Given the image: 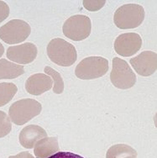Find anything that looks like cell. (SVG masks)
<instances>
[{"mask_svg":"<svg viewBox=\"0 0 157 158\" xmlns=\"http://www.w3.org/2000/svg\"><path fill=\"white\" fill-rule=\"evenodd\" d=\"M52 85L53 81L51 77L43 73H36L27 79L25 89L30 94L38 96L50 90Z\"/></svg>","mask_w":157,"mask_h":158,"instance_id":"8fae6325","label":"cell"},{"mask_svg":"<svg viewBox=\"0 0 157 158\" xmlns=\"http://www.w3.org/2000/svg\"><path fill=\"white\" fill-rule=\"evenodd\" d=\"M106 1H83V6L89 11H97L103 8Z\"/></svg>","mask_w":157,"mask_h":158,"instance_id":"d6986e66","label":"cell"},{"mask_svg":"<svg viewBox=\"0 0 157 158\" xmlns=\"http://www.w3.org/2000/svg\"><path fill=\"white\" fill-rule=\"evenodd\" d=\"M24 73V67L21 65L14 64L6 59L0 60V80L16 78Z\"/></svg>","mask_w":157,"mask_h":158,"instance_id":"5bb4252c","label":"cell"},{"mask_svg":"<svg viewBox=\"0 0 157 158\" xmlns=\"http://www.w3.org/2000/svg\"><path fill=\"white\" fill-rule=\"evenodd\" d=\"M18 88L12 82H1L0 83V107L4 106L5 104L12 100Z\"/></svg>","mask_w":157,"mask_h":158,"instance_id":"2e32d148","label":"cell"},{"mask_svg":"<svg viewBox=\"0 0 157 158\" xmlns=\"http://www.w3.org/2000/svg\"><path fill=\"white\" fill-rule=\"evenodd\" d=\"M9 15V5L3 1H0V23L5 20Z\"/></svg>","mask_w":157,"mask_h":158,"instance_id":"ffe728a7","label":"cell"},{"mask_svg":"<svg viewBox=\"0 0 157 158\" xmlns=\"http://www.w3.org/2000/svg\"><path fill=\"white\" fill-rule=\"evenodd\" d=\"M131 66L139 75L148 77L157 69V54L154 52H143L130 61Z\"/></svg>","mask_w":157,"mask_h":158,"instance_id":"9c48e42d","label":"cell"},{"mask_svg":"<svg viewBox=\"0 0 157 158\" xmlns=\"http://www.w3.org/2000/svg\"><path fill=\"white\" fill-rule=\"evenodd\" d=\"M4 53V47H3V46L0 43V57L3 56V54Z\"/></svg>","mask_w":157,"mask_h":158,"instance_id":"603a6c76","label":"cell"},{"mask_svg":"<svg viewBox=\"0 0 157 158\" xmlns=\"http://www.w3.org/2000/svg\"><path fill=\"white\" fill-rule=\"evenodd\" d=\"M106 158H137V152L128 145L118 144L108 150Z\"/></svg>","mask_w":157,"mask_h":158,"instance_id":"9a60e30c","label":"cell"},{"mask_svg":"<svg viewBox=\"0 0 157 158\" xmlns=\"http://www.w3.org/2000/svg\"><path fill=\"white\" fill-rule=\"evenodd\" d=\"M47 55L52 62L60 67H71L77 59L75 46L60 38H56L49 42Z\"/></svg>","mask_w":157,"mask_h":158,"instance_id":"6da1fadb","label":"cell"},{"mask_svg":"<svg viewBox=\"0 0 157 158\" xmlns=\"http://www.w3.org/2000/svg\"><path fill=\"white\" fill-rule=\"evenodd\" d=\"M142 46V39L136 33H124L117 37L114 50L122 56H131L139 52Z\"/></svg>","mask_w":157,"mask_h":158,"instance_id":"ba28073f","label":"cell"},{"mask_svg":"<svg viewBox=\"0 0 157 158\" xmlns=\"http://www.w3.org/2000/svg\"><path fill=\"white\" fill-rule=\"evenodd\" d=\"M49 158H84L81 156L76 155L69 152H58Z\"/></svg>","mask_w":157,"mask_h":158,"instance_id":"44dd1931","label":"cell"},{"mask_svg":"<svg viewBox=\"0 0 157 158\" xmlns=\"http://www.w3.org/2000/svg\"><path fill=\"white\" fill-rule=\"evenodd\" d=\"M145 19V10L141 5L129 3L119 7L114 16L115 25L119 29H134L142 24Z\"/></svg>","mask_w":157,"mask_h":158,"instance_id":"3957f363","label":"cell"},{"mask_svg":"<svg viewBox=\"0 0 157 158\" xmlns=\"http://www.w3.org/2000/svg\"><path fill=\"white\" fill-rule=\"evenodd\" d=\"M110 80L116 88L128 89L135 84L136 76L126 61L120 58L114 57L113 59Z\"/></svg>","mask_w":157,"mask_h":158,"instance_id":"8992f818","label":"cell"},{"mask_svg":"<svg viewBox=\"0 0 157 158\" xmlns=\"http://www.w3.org/2000/svg\"><path fill=\"white\" fill-rule=\"evenodd\" d=\"M42 110L40 103L31 98H24L16 101L9 110V118L17 125H22L39 115Z\"/></svg>","mask_w":157,"mask_h":158,"instance_id":"7a4b0ae2","label":"cell"},{"mask_svg":"<svg viewBox=\"0 0 157 158\" xmlns=\"http://www.w3.org/2000/svg\"><path fill=\"white\" fill-rule=\"evenodd\" d=\"M30 26L21 19H13L0 27V39L7 44L23 42L30 35Z\"/></svg>","mask_w":157,"mask_h":158,"instance_id":"52a82bcc","label":"cell"},{"mask_svg":"<svg viewBox=\"0 0 157 158\" xmlns=\"http://www.w3.org/2000/svg\"><path fill=\"white\" fill-rule=\"evenodd\" d=\"M9 158H34V156L29 152H20L16 156H10Z\"/></svg>","mask_w":157,"mask_h":158,"instance_id":"7402d4cb","label":"cell"},{"mask_svg":"<svg viewBox=\"0 0 157 158\" xmlns=\"http://www.w3.org/2000/svg\"><path fill=\"white\" fill-rule=\"evenodd\" d=\"M37 47L33 43L27 42L10 46L7 50V58L19 64H29L36 58Z\"/></svg>","mask_w":157,"mask_h":158,"instance_id":"30bf717a","label":"cell"},{"mask_svg":"<svg viewBox=\"0 0 157 158\" xmlns=\"http://www.w3.org/2000/svg\"><path fill=\"white\" fill-rule=\"evenodd\" d=\"M59 152L56 137H45L39 140L35 146L34 153L37 158H49Z\"/></svg>","mask_w":157,"mask_h":158,"instance_id":"4fadbf2b","label":"cell"},{"mask_svg":"<svg viewBox=\"0 0 157 158\" xmlns=\"http://www.w3.org/2000/svg\"><path fill=\"white\" fill-rule=\"evenodd\" d=\"M92 24L90 19L83 15L70 17L63 24L62 31L65 36L72 40L80 41L87 39L91 33Z\"/></svg>","mask_w":157,"mask_h":158,"instance_id":"5b68a950","label":"cell"},{"mask_svg":"<svg viewBox=\"0 0 157 158\" xmlns=\"http://www.w3.org/2000/svg\"><path fill=\"white\" fill-rule=\"evenodd\" d=\"M47 137L46 131L39 125H30L24 127L19 134V143L26 149H32L39 140Z\"/></svg>","mask_w":157,"mask_h":158,"instance_id":"7c38bea8","label":"cell"},{"mask_svg":"<svg viewBox=\"0 0 157 158\" xmlns=\"http://www.w3.org/2000/svg\"><path fill=\"white\" fill-rule=\"evenodd\" d=\"M109 70V61L101 56H89L79 62L75 70L76 76L82 80L101 77Z\"/></svg>","mask_w":157,"mask_h":158,"instance_id":"277c9868","label":"cell"},{"mask_svg":"<svg viewBox=\"0 0 157 158\" xmlns=\"http://www.w3.org/2000/svg\"><path fill=\"white\" fill-rule=\"evenodd\" d=\"M12 129L10 118L3 111H0V138L9 135Z\"/></svg>","mask_w":157,"mask_h":158,"instance_id":"ac0fdd59","label":"cell"},{"mask_svg":"<svg viewBox=\"0 0 157 158\" xmlns=\"http://www.w3.org/2000/svg\"><path fill=\"white\" fill-rule=\"evenodd\" d=\"M44 72L51 77H52V81H54V88L53 92L56 94H60L64 91V82L63 79L60 76V74L51 67H45Z\"/></svg>","mask_w":157,"mask_h":158,"instance_id":"e0dca14e","label":"cell"}]
</instances>
